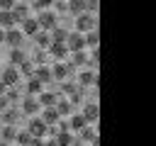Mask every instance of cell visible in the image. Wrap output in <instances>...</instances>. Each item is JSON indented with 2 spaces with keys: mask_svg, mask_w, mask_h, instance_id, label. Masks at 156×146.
<instances>
[{
  "mask_svg": "<svg viewBox=\"0 0 156 146\" xmlns=\"http://www.w3.org/2000/svg\"><path fill=\"white\" fill-rule=\"evenodd\" d=\"M10 12H12V17H15V19H17V24H20L22 19H27V17H29V5H27V2H15Z\"/></svg>",
  "mask_w": 156,
  "mask_h": 146,
  "instance_id": "9a60e30c",
  "label": "cell"
},
{
  "mask_svg": "<svg viewBox=\"0 0 156 146\" xmlns=\"http://www.w3.org/2000/svg\"><path fill=\"white\" fill-rule=\"evenodd\" d=\"M44 146H58V144H56L54 139H49V141H44Z\"/></svg>",
  "mask_w": 156,
  "mask_h": 146,
  "instance_id": "8d00e7d4",
  "label": "cell"
},
{
  "mask_svg": "<svg viewBox=\"0 0 156 146\" xmlns=\"http://www.w3.org/2000/svg\"><path fill=\"white\" fill-rule=\"evenodd\" d=\"M54 107H56V112H58V117H61V119L76 112V107H73V102H68V100H63V97H58V102H56Z\"/></svg>",
  "mask_w": 156,
  "mask_h": 146,
  "instance_id": "e0dca14e",
  "label": "cell"
},
{
  "mask_svg": "<svg viewBox=\"0 0 156 146\" xmlns=\"http://www.w3.org/2000/svg\"><path fill=\"white\" fill-rule=\"evenodd\" d=\"M73 73V66L71 63H66V61H56L54 66H51V78L54 80H58V83H63V80H68V75Z\"/></svg>",
  "mask_w": 156,
  "mask_h": 146,
  "instance_id": "277c9868",
  "label": "cell"
},
{
  "mask_svg": "<svg viewBox=\"0 0 156 146\" xmlns=\"http://www.w3.org/2000/svg\"><path fill=\"white\" fill-rule=\"evenodd\" d=\"M68 56H71V66H85V63H88V54H85V49H83V51H71Z\"/></svg>",
  "mask_w": 156,
  "mask_h": 146,
  "instance_id": "484cf974",
  "label": "cell"
},
{
  "mask_svg": "<svg viewBox=\"0 0 156 146\" xmlns=\"http://www.w3.org/2000/svg\"><path fill=\"white\" fill-rule=\"evenodd\" d=\"M41 90H44V83H39L34 75H32V78H27V95H34V97H37Z\"/></svg>",
  "mask_w": 156,
  "mask_h": 146,
  "instance_id": "d4e9b609",
  "label": "cell"
},
{
  "mask_svg": "<svg viewBox=\"0 0 156 146\" xmlns=\"http://www.w3.org/2000/svg\"><path fill=\"white\" fill-rule=\"evenodd\" d=\"M20 68L17 66H5V68H0V80L7 85V88H15L17 83H20Z\"/></svg>",
  "mask_w": 156,
  "mask_h": 146,
  "instance_id": "5b68a950",
  "label": "cell"
},
{
  "mask_svg": "<svg viewBox=\"0 0 156 146\" xmlns=\"http://www.w3.org/2000/svg\"><path fill=\"white\" fill-rule=\"evenodd\" d=\"M32 139H34V136H32L27 129H17V134H15V139H12V141H15V146H29V141H32Z\"/></svg>",
  "mask_w": 156,
  "mask_h": 146,
  "instance_id": "cb8c5ba5",
  "label": "cell"
},
{
  "mask_svg": "<svg viewBox=\"0 0 156 146\" xmlns=\"http://www.w3.org/2000/svg\"><path fill=\"white\" fill-rule=\"evenodd\" d=\"M0 119H2V124H15V119H17V109H5V112L0 114Z\"/></svg>",
  "mask_w": 156,
  "mask_h": 146,
  "instance_id": "1f68e13d",
  "label": "cell"
},
{
  "mask_svg": "<svg viewBox=\"0 0 156 146\" xmlns=\"http://www.w3.org/2000/svg\"><path fill=\"white\" fill-rule=\"evenodd\" d=\"M24 58H27V56H24L22 49H12V51H10V66H20Z\"/></svg>",
  "mask_w": 156,
  "mask_h": 146,
  "instance_id": "4dcf8cb0",
  "label": "cell"
},
{
  "mask_svg": "<svg viewBox=\"0 0 156 146\" xmlns=\"http://www.w3.org/2000/svg\"><path fill=\"white\" fill-rule=\"evenodd\" d=\"M32 39L37 41V49H41V51H46V49H49V44H51V34H49V32H44V29H39Z\"/></svg>",
  "mask_w": 156,
  "mask_h": 146,
  "instance_id": "ac0fdd59",
  "label": "cell"
},
{
  "mask_svg": "<svg viewBox=\"0 0 156 146\" xmlns=\"http://www.w3.org/2000/svg\"><path fill=\"white\" fill-rule=\"evenodd\" d=\"M78 141H85V144H90V146H98V131H95V127H93V124H85V127L78 131Z\"/></svg>",
  "mask_w": 156,
  "mask_h": 146,
  "instance_id": "30bf717a",
  "label": "cell"
},
{
  "mask_svg": "<svg viewBox=\"0 0 156 146\" xmlns=\"http://www.w3.org/2000/svg\"><path fill=\"white\" fill-rule=\"evenodd\" d=\"M29 146H44V139H39V136H34V139L29 141Z\"/></svg>",
  "mask_w": 156,
  "mask_h": 146,
  "instance_id": "e575fe53",
  "label": "cell"
},
{
  "mask_svg": "<svg viewBox=\"0 0 156 146\" xmlns=\"http://www.w3.org/2000/svg\"><path fill=\"white\" fill-rule=\"evenodd\" d=\"M88 146H90V144H88Z\"/></svg>",
  "mask_w": 156,
  "mask_h": 146,
  "instance_id": "b9f144b4",
  "label": "cell"
},
{
  "mask_svg": "<svg viewBox=\"0 0 156 146\" xmlns=\"http://www.w3.org/2000/svg\"><path fill=\"white\" fill-rule=\"evenodd\" d=\"M85 124H88V122L83 119V114H80V112H73V114H71V122H68V131L78 134V131H80Z\"/></svg>",
  "mask_w": 156,
  "mask_h": 146,
  "instance_id": "ffe728a7",
  "label": "cell"
},
{
  "mask_svg": "<svg viewBox=\"0 0 156 146\" xmlns=\"http://www.w3.org/2000/svg\"><path fill=\"white\" fill-rule=\"evenodd\" d=\"M17 27H20V32H22L24 36H34V34L39 32V22H37V17H27V19H22Z\"/></svg>",
  "mask_w": 156,
  "mask_h": 146,
  "instance_id": "8fae6325",
  "label": "cell"
},
{
  "mask_svg": "<svg viewBox=\"0 0 156 146\" xmlns=\"http://www.w3.org/2000/svg\"><path fill=\"white\" fill-rule=\"evenodd\" d=\"M17 2H27V5H29V2H32V0H17Z\"/></svg>",
  "mask_w": 156,
  "mask_h": 146,
  "instance_id": "ab89813d",
  "label": "cell"
},
{
  "mask_svg": "<svg viewBox=\"0 0 156 146\" xmlns=\"http://www.w3.org/2000/svg\"><path fill=\"white\" fill-rule=\"evenodd\" d=\"M15 2H17V0H0V10H12Z\"/></svg>",
  "mask_w": 156,
  "mask_h": 146,
  "instance_id": "836d02e7",
  "label": "cell"
},
{
  "mask_svg": "<svg viewBox=\"0 0 156 146\" xmlns=\"http://www.w3.org/2000/svg\"><path fill=\"white\" fill-rule=\"evenodd\" d=\"M20 109L27 114V117H34V114H39V102H37V97L34 95H27V97H22V105H20Z\"/></svg>",
  "mask_w": 156,
  "mask_h": 146,
  "instance_id": "9c48e42d",
  "label": "cell"
},
{
  "mask_svg": "<svg viewBox=\"0 0 156 146\" xmlns=\"http://www.w3.org/2000/svg\"><path fill=\"white\" fill-rule=\"evenodd\" d=\"M58 97H61V95H56V92L41 90V92L37 95V102H39V107H54V105L58 102Z\"/></svg>",
  "mask_w": 156,
  "mask_h": 146,
  "instance_id": "5bb4252c",
  "label": "cell"
},
{
  "mask_svg": "<svg viewBox=\"0 0 156 146\" xmlns=\"http://www.w3.org/2000/svg\"><path fill=\"white\" fill-rule=\"evenodd\" d=\"M24 41V34L20 32V27H12V29H5V41L2 44H10L12 49H20Z\"/></svg>",
  "mask_w": 156,
  "mask_h": 146,
  "instance_id": "52a82bcc",
  "label": "cell"
},
{
  "mask_svg": "<svg viewBox=\"0 0 156 146\" xmlns=\"http://www.w3.org/2000/svg\"><path fill=\"white\" fill-rule=\"evenodd\" d=\"M85 12H98V0H85Z\"/></svg>",
  "mask_w": 156,
  "mask_h": 146,
  "instance_id": "d6a6232c",
  "label": "cell"
},
{
  "mask_svg": "<svg viewBox=\"0 0 156 146\" xmlns=\"http://www.w3.org/2000/svg\"><path fill=\"white\" fill-rule=\"evenodd\" d=\"M54 141H56L58 146H73L76 136H73V131H68V129H61V131L54 136Z\"/></svg>",
  "mask_w": 156,
  "mask_h": 146,
  "instance_id": "44dd1931",
  "label": "cell"
},
{
  "mask_svg": "<svg viewBox=\"0 0 156 146\" xmlns=\"http://www.w3.org/2000/svg\"><path fill=\"white\" fill-rule=\"evenodd\" d=\"M63 44H66L68 54H71V51H83V49H85V36H83L80 32L73 29V32L66 34V41H63Z\"/></svg>",
  "mask_w": 156,
  "mask_h": 146,
  "instance_id": "3957f363",
  "label": "cell"
},
{
  "mask_svg": "<svg viewBox=\"0 0 156 146\" xmlns=\"http://www.w3.org/2000/svg\"><path fill=\"white\" fill-rule=\"evenodd\" d=\"M17 27V19L12 17L10 10H0V29H12Z\"/></svg>",
  "mask_w": 156,
  "mask_h": 146,
  "instance_id": "7402d4cb",
  "label": "cell"
},
{
  "mask_svg": "<svg viewBox=\"0 0 156 146\" xmlns=\"http://www.w3.org/2000/svg\"><path fill=\"white\" fill-rule=\"evenodd\" d=\"M0 146H7V141H2V139H0Z\"/></svg>",
  "mask_w": 156,
  "mask_h": 146,
  "instance_id": "f35d334b",
  "label": "cell"
},
{
  "mask_svg": "<svg viewBox=\"0 0 156 146\" xmlns=\"http://www.w3.org/2000/svg\"><path fill=\"white\" fill-rule=\"evenodd\" d=\"M46 127H56L58 124V112H56V107H41V117H39Z\"/></svg>",
  "mask_w": 156,
  "mask_h": 146,
  "instance_id": "4fadbf2b",
  "label": "cell"
},
{
  "mask_svg": "<svg viewBox=\"0 0 156 146\" xmlns=\"http://www.w3.org/2000/svg\"><path fill=\"white\" fill-rule=\"evenodd\" d=\"M0 68H2V66H0Z\"/></svg>",
  "mask_w": 156,
  "mask_h": 146,
  "instance_id": "60d3db41",
  "label": "cell"
},
{
  "mask_svg": "<svg viewBox=\"0 0 156 146\" xmlns=\"http://www.w3.org/2000/svg\"><path fill=\"white\" fill-rule=\"evenodd\" d=\"M49 34H51V41H66L68 29H66V27H61V22H58V24H56V27H54Z\"/></svg>",
  "mask_w": 156,
  "mask_h": 146,
  "instance_id": "4316f807",
  "label": "cell"
},
{
  "mask_svg": "<svg viewBox=\"0 0 156 146\" xmlns=\"http://www.w3.org/2000/svg\"><path fill=\"white\" fill-rule=\"evenodd\" d=\"M27 131H29L32 136H39V139H46V136H49V127H46L39 117H29V122H27Z\"/></svg>",
  "mask_w": 156,
  "mask_h": 146,
  "instance_id": "8992f818",
  "label": "cell"
},
{
  "mask_svg": "<svg viewBox=\"0 0 156 146\" xmlns=\"http://www.w3.org/2000/svg\"><path fill=\"white\" fill-rule=\"evenodd\" d=\"M66 5H68V12L71 15L85 12V0H66Z\"/></svg>",
  "mask_w": 156,
  "mask_h": 146,
  "instance_id": "f1b7e54d",
  "label": "cell"
},
{
  "mask_svg": "<svg viewBox=\"0 0 156 146\" xmlns=\"http://www.w3.org/2000/svg\"><path fill=\"white\" fill-rule=\"evenodd\" d=\"M5 92H7V85H5V83H2V80H0V97H2V95H5Z\"/></svg>",
  "mask_w": 156,
  "mask_h": 146,
  "instance_id": "d590c367",
  "label": "cell"
},
{
  "mask_svg": "<svg viewBox=\"0 0 156 146\" xmlns=\"http://www.w3.org/2000/svg\"><path fill=\"white\" fill-rule=\"evenodd\" d=\"M46 51H49V56L56 58V61H66V58H68V49H66L63 41H51Z\"/></svg>",
  "mask_w": 156,
  "mask_h": 146,
  "instance_id": "ba28073f",
  "label": "cell"
},
{
  "mask_svg": "<svg viewBox=\"0 0 156 146\" xmlns=\"http://www.w3.org/2000/svg\"><path fill=\"white\" fill-rule=\"evenodd\" d=\"M76 19H73V29L76 32H80V34H85V32H90V29H98V15H93V12H78V15H73Z\"/></svg>",
  "mask_w": 156,
  "mask_h": 146,
  "instance_id": "6da1fadb",
  "label": "cell"
},
{
  "mask_svg": "<svg viewBox=\"0 0 156 146\" xmlns=\"http://www.w3.org/2000/svg\"><path fill=\"white\" fill-rule=\"evenodd\" d=\"M32 75H34V78H37V80H39V83H44V85H46V83H51V80H54V78H51V68H49V66H37V68H34V73H32Z\"/></svg>",
  "mask_w": 156,
  "mask_h": 146,
  "instance_id": "d6986e66",
  "label": "cell"
},
{
  "mask_svg": "<svg viewBox=\"0 0 156 146\" xmlns=\"http://www.w3.org/2000/svg\"><path fill=\"white\" fill-rule=\"evenodd\" d=\"M76 80H78V85H98L100 83V78H98L95 71H80Z\"/></svg>",
  "mask_w": 156,
  "mask_h": 146,
  "instance_id": "2e32d148",
  "label": "cell"
},
{
  "mask_svg": "<svg viewBox=\"0 0 156 146\" xmlns=\"http://www.w3.org/2000/svg\"><path fill=\"white\" fill-rule=\"evenodd\" d=\"M5 41V29H0V44Z\"/></svg>",
  "mask_w": 156,
  "mask_h": 146,
  "instance_id": "74e56055",
  "label": "cell"
},
{
  "mask_svg": "<svg viewBox=\"0 0 156 146\" xmlns=\"http://www.w3.org/2000/svg\"><path fill=\"white\" fill-rule=\"evenodd\" d=\"M83 36H85V49H100V34H98V29H90Z\"/></svg>",
  "mask_w": 156,
  "mask_h": 146,
  "instance_id": "603a6c76",
  "label": "cell"
},
{
  "mask_svg": "<svg viewBox=\"0 0 156 146\" xmlns=\"http://www.w3.org/2000/svg\"><path fill=\"white\" fill-rule=\"evenodd\" d=\"M15 134H17V127L15 124H2V131H0V139L2 141H12Z\"/></svg>",
  "mask_w": 156,
  "mask_h": 146,
  "instance_id": "83f0119b",
  "label": "cell"
},
{
  "mask_svg": "<svg viewBox=\"0 0 156 146\" xmlns=\"http://www.w3.org/2000/svg\"><path fill=\"white\" fill-rule=\"evenodd\" d=\"M37 22H39V29L51 32V29L58 24V12H54V10H41V12H37Z\"/></svg>",
  "mask_w": 156,
  "mask_h": 146,
  "instance_id": "7a4b0ae2",
  "label": "cell"
},
{
  "mask_svg": "<svg viewBox=\"0 0 156 146\" xmlns=\"http://www.w3.org/2000/svg\"><path fill=\"white\" fill-rule=\"evenodd\" d=\"M54 2H56V0H32V2H29V7H34L37 12H41V10H51V7H54Z\"/></svg>",
  "mask_w": 156,
  "mask_h": 146,
  "instance_id": "f546056e",
  "label": "cell"
},
{
  "mask_svg": "<svg viewBox=\"0 0 156 146\" xmlns=\"http://www.w3.org/2000/svg\"><path fill=\"white\" fill-rule=\"evenodd\" d=\"M83 119L88 122V124H93L95 127V122H98V117H100V107H98V102H88L85 107H83Z\"/></svg>",
  "mask_w": 156,
  "mask_h": 146,
  "instance_id": "7c38bea8",
  "label": "cell"
}]
</instances>
